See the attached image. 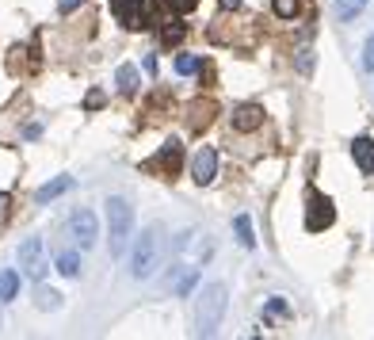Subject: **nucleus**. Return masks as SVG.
<instances>
[{"label":"nucleus","mask_w":374,"mask_h":340,"mask_svg":"<svg viewBox=\"0 0 374 340\" xmlns=\"http://www.w3.org/2000/svg\"><path fill=\"white\" fill-rule=\"evenodd\" d=\"M157 165H160V172H165V176H180V168H183V146H180V138H168L165 146H160Z\"/></svg>","instance_id":"1a4fd4ad"},{"label":"nucleus","mask_w":374,"mask_h":340,"mask_svg":"<svg viewBox=\"0 0 374 340\" xmlns=\"http://www.w3.org/2000/svg\"><path fill=\"white\" fill-rule=\"evenodd\" d=\"M313 50H298V58H294V69H298V73L302 77H309V73H313Z\"/></svg>","instance_id":"5701e85b"},{"label":"nucleus","mask_w":374,"mask_h":340,"mask_svg":"<svg viewBox=\"0 0 374 340\" xmlns=\"http://www.w3.org/2000/svg\"><path fill=\"white\" fill-rule=\"evenodd\" d=\"M54 268H58V275H65V279H76V275H81V252H76V249L61 252Z\"/></svg>","instance_id":"dca6fc26"},{"label":"nucleus","mask_w":374,"mask_h":340,"mask_svg":"<svg viewBox=\"0 0 374 340\" xmlns=\"http://www.w3.org/2000/svg\"><path fill=\"white\" fill-rule=\"evenodd\" d=\"M107 245H111V257L115 260H123L126 249L134 245V207L123 195H111L107 199Z\"/></svg>","instance_id":"f257e3e1"},{"label":"nucleus","mask_w":374,"mask_h":340,"mask_svg":"<svg viewBox=\"0 0 374 340\" xmlns=\"http://www.w3.org/2000/svg\"><path fill=\"white\" fill-rule=\"evenodd\" d=\"M103 103H107V96H103V92H100V88H92V92H88V96H84V108H88V111H96V108H103Z\"/></svg>","instance_id":"b1692460"},{"label":"nucleus","mask_w":374,"mask_h":340,"mask_svg":"<svg viewBox=\"0 0 374 340\" xmlns=\"http://www.w3.org/2000/svg\"><path fill=\"white\" fill-rule=\"evenodd\" d=\"M138 84H142V81H138V69H134L130 61L115 69V88L123 92V96H134V92H138Z\"/></svg>","instance_id":"4468645a"},{"label":"nucleus","mask_w":374,"mask_h":340,"mask_svg":"<svg viewBox=\"0 0 374 340\" xmlns=\"http://www.w3.org/2000/svg\"><path fill=\"white\" fill-rule=\"evenodd\" d=\"M165 4H168L172 12H180V16H183V12H191L195 4H199V0H165Z\"/></svg>","instance_id":"bb28decb"},{"label":"nucleus","mask_w":374,"mask_h":340,"mask_svg":"<svg viewBox=\"0 0 374 340\" xmlns=\"http://www.w3.org/2000/svg\"><path fill=\"white\" fill-rule=\"evenodd\" d=\"M8 218V195H0V222Z\"/></svg>","instance_id":"7c9ffc66"},{"label":"nucleus","mask_w":374,"mask_h":340,"mask_svg":"<svg viewBox=\"0 0 374 340\" xmlns=\"http://www.w3.org/2000/svg\"><path fill=\"white\" fill-rule=\"evenodd\" d=\"M191 176H195V183H199V188L214 183V176H218V150L202 146V150L195 153V161H191Z\"/></svg>","instance_id":"6e6552de"},{"label":"nucleus","mask_w":374,"mask_h":340,"mask_svg":"<svg viewBox=\"0 0 374 340\" xmlns=\"http://www.w3.org/2000/svg\"><path fill=\"white\" fill-rule=\"evenodd\" d=\"M81 4H84V0H58V12H61V16H69V12H76Z\"/></svg>","instance_id":"c85d7f7f"},{"label":"nucleus","mask_w":374,"mask_h":340,"mask_svg":"<svg viewBox=\"0 0 374 340\" xmlns=\"http://www.w3.org/2000/svg\"><path fill=\"white\" fill-rule=\"evenodd\" d=\"M202 69V61L195 58V54H180V58H176V73L180 77H195Z\"/></svg>","instance_id":"412c9836"},{"label":"nucleus","mask_w":374,"mask_h":340,"mask_svg":"<svg viewBox=\"0 0 374 340\" xmlns=\"http://www.w3.org/2000/svg\"><path fill=\"white\" fill-rule=\"evenodd\" d=\"M271 8L279 19H294L302 12V0H271Z\"/></svg>","instance_id":"4be33fe9"},{"label":"nucleus","mask_w":374,"mask_h":340,"mask_svg":"<svg viewBox=\"0 0 374 340\" xmlns=\"http://www.w3.org/2000/svg\"><path fill=\"white\" fill-rule=\"evenodd\" d=\"M34 306L50 314V310L61 306V294H58V290H50V287H39V290H34Z\"/></svg>","instance_id":"6ab92c4d"},{"label":"nucleus","mask_w":374,"mask_h":340,"mask_svg":"<svg viewBox=\"0 0 374 340\" xmlns=\"http://www.w3.org/2000/svg\"><path fill=\"white\" fill-rule=\"evenodd\" d=\"M222 8L225 12H237V8H241V0H222Z\"/></svg>","instance_id":"2f4dec72"},{"label":"nucleus","mask_w":374,"mask_h":340,"mask_svg":"<svg viewBox=\"0 0 374 340\" xmlns=\"http://www.w3.org/2000/svg\"><path fill=\"white\" fill-rule=\"evenodd\" d=\"M111 12L130 31H142L153 23V0H111Z\"/></svg>","instance_id":"20e7f679"},{"label":"nucleus","mask_w":374,"mask_h":340,"mask_svg":"<svg viewBox=\"0 0 374 340\" xmlns=\"http://www.w3.org/2000/svg\"><path fill=\"white\" fill-rule=\"evenodd\" d=\"M195 287H199V268H191V264L180 268V279H176V287H172V290H176V299H187Z\"/></svg>","instance_id":"2eb2a0df"},{"label":"nucleus","mask_w":374,"mask_h":340,"mask_svg":"<svg viewBox=\"0 0 374 340\" xmlns=\"http://www.w3.org/2000/svg\"><path fill=\"white\" fill-rule=\"evenodd\" d=\"M145 73H153V77L160 73V61H157V54H149V58H145Z\"/></svg>","instance_id":"c756f323"},{"label":"nucleus","mask_w":374,"mask_h":340,"mask_svg":"<svg viewBox=\"0 0 374 340\" xmlns=\"http://www.w3.org/2000/svg\"><path fill=\"white\" fill-rule=\"evenodd\" d=\"M366 4H371V0H336V16H340L344 23H351V19H355Z\"/></svg>","instance_id":"a211bd4d"},{"label":"nucleus","mask_w":374,"mask_h":340,"mask_svg":"<svg viewBox=\"0 0 374 340\" xmlns=\"http://www.w3.org/2000/svg\"><path fill=\"white\" fill-rule=\"evenodd\" d=\"M187 111H191V119H187V126H191V130H202V126L210 123V111H214V103H210V100H195V103H191V108H187Z\"/></svg>","instance_id":"f3484780"},{"label":"nucleus","mask_w":374,"mask_h":340,"mask_svg":"<svg viewBox=\"0 0 374 340\" xmlns=\"http://www.w3.org/2000/svg\"><path fill=\"white\" fill-rule=\"evenodd\" d=\"M157 264H160V233H157V226H149L130 245V275L134 279H149L157 272Z\"/></svg>","instance_id":"7ed1b4c3"},{"label":"nucleus","mask_w":374,"mask_h":340,"mask_svg":"<svg viewBox=\"0 0 374 340\" xmlns=\"http://www.w3.org/2000/svg\"><path fill=\"white\" fill-rule=\"evenodd\" d=\"M69 233L76 237V249H92V245H96V237H100L96 210H88V207L73 210V218H69Z\"/></svg>","instance_id":"0eeeda50"},{"label":"nucleus","mask_w":374,"mask_h":340,"mask_svg":"<svg viewBox=\"0 0 374 340\" xmlns=\"http://www.w3.org/2000/svg\"><path fill=\"white\" fill-rule=\"evenodd\" d=\"M233 233H237V245H241V249H256V230H252V218L249 214L233 218Z\"/></svg>","instance_id":"ddd939ff"},{"label":"nucleus","mask_w":374,"mask_h":340,"mask_svg":"<svg viewBox=\"0 0 374 340\" xmlns=\"http://www.w3.org/2000/svg\"><path fill=\"white\" fill-rule=\"evenodd\" d=\"M267 314H283L287 317V314H291V306H287L283 299H271V302H267Z\"/></svg>","instance_id":"cd10ccee"},{"label":"nucleus","mask_w":374,"mask_h":340,"mask_svg":"<svg viewBox=\"0 0 374 340\" xmlns=\"http://www.w3.org/2000/svg\"><path fill=\"white\" fill-rule=\"evenodd\" d=\"M336 222V207L329 195H321V191H309V207H306V230L309 233H321L329 230V226Z\"/></svg>","instance_id":"423d86ee"},{"label":"nucleus","mask_w":374,"mask_h":340,"mask_svg":"<svg viewBox=\"0 0 374 340\" xmlns=\"http://www.w3.org/2000/svg\"><path fill=\"white\" fill-rule=\"evenodd\" d=\"M363 69H371L374 73V34L366 39V46H363Z\"/></svg>","instance_id":"a878e982"},{"label":"nucleus","mask_w":374,"mask_h":340,"mask_svg":"<svg viewBox=\"0 0 374 340\" xmlns=\"http://www.w3.org/2000/svg\"><path fill=\"white\" fill-rule=\"evenodd\" d=\"M69 188H73V176H58V180L42 183V188L34 191V203H54V199H58V195H65Z\"/></svg>","instance_id":"f8f14e48"},{"label":"nucleus","mask_w":374,"mask_h":340,"mask_svg":"<svg viewBox=\"0 0 374 340\" xmlns=\"http://www.w3.org/2000/svg\"><path fill=\"white\" fill-rule=\"evenodd\" d=\"M264 123V108L260 103H241V108H233V130H256Z\"/></svg>","instance_id":"9d476101"},{"label":"nucleus","mask_w":374,"mask_h":340,"mask_svg":"<svg viewBox=\"0 0 374 340\" xmlns=\"http://www.w3.org/2000/svg\"><path fill=\"white\" fill-rule=\"evenodd\" d=\"M19 268H23L27 279L42 283L46 279V272H50V264H46V249H42V237H27L23 245H19Z\"/></svg>","instance_id":"39448f33"},{"label":"nucleus","mask_w":374,"mask_h":340,"mask_svg":"<svg viewBox=\"0 0 374 340\" xmlns=\"http://www.w3.org/2000/svg\"><path fill=\"white\" fill-rule=\"evenodd\" d=\"M351 157H355V165H359L363 176H374V141L366 138V134L351 141Z\"/></svg>","instance_id":"9b49d317"},{"label":"nucleus","mask_w":374,"mask_h":340,"mask_svg":"<svg viewBox=\"0 0 374 340\" xmlns=\"http://www.w3.org/2000/svg\"><path fill=\"white\" fill-rule=\"evenodd\" d=\"M180 34H183V23H180V19H168V27H165V42H180Z\"/></svg>","instance_id":"393cba45"},{"label":"nucleus","mask_w":374,"mask_h":340,"mask_svg":"<svg viewBox=\"0 0 374 340\" xmlns=\"http://www.w3.org/2000/svg\"><path fill=\"white\" fill-rule=\"evenodd\" d=\"M19 294V275L16 272H0V302H12Z\"/></svg>","instance_id":"aec40b11"},{"label":"nucleus","mask_w":374,"mask_h":340,"mask_svg":"<svg viewBox=\"0 0 374 340\" xmlns=\"http://www.w3.org/2000/svg\"><path fill=\"white\" fill-rule=\"evenodd\" d=\"M225 299H229V290L222 283H207L199 290V299H195V332L199 337H214L218 325L225 317Z\"/></svg>","instance_id":"f03ea898"}]
</instances>
